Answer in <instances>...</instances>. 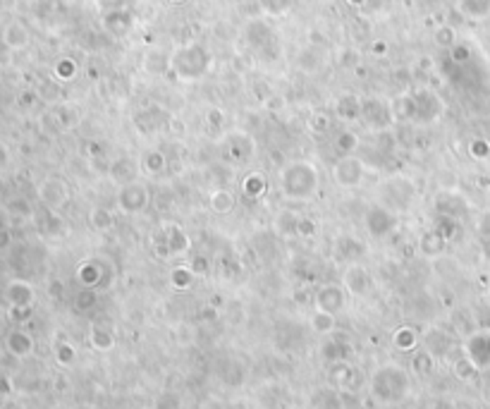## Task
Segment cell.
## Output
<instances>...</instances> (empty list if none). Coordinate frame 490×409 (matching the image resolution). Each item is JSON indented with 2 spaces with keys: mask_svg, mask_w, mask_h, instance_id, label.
<instances>
[{
  "mask_svg": "<svg viewBox=\"0 0 490 409\" xmlns=\"http://www.w3.org/2000/svg\"><path fill=\"white\" fill-rule=\"evenodd\" d=\"M320 175L311 161H292L280 170V194L290 201H309L318 191Z\"/></svg>",
  "mask_w": 490,
  "mask_h": 409,
  "instance_id": "1",
  "label": "cell"
},
{
  "mask_svg": "<svg viewBox=\"0 0 490 409\" xmlns=\"http://www.w3.org/2000/svg\"><path fill=\"white\" fill-rule=\"evenodd\" d=\"M213 56L204 43H185L170 53V75L180 82H199L209 75Z\"/></svg>",
  "mask_w": 490,
  "mask_h": 409,
  "instance_id": "2",
  "label": "cell"
},
{
  "mask_svg": "<svg viewBox=\"0 0 490 409\" xmlns=\"http://www.w3.org/2000/svg\"><path fill=\"white\" fill-rule=\"evenodd\" d=\"M371 393H373L375 400L385 402V405L404 400V395L409 393L407 371L399 369V366H393V364L383 366L380 371H375L373 383H371Z\"/></svg>",
  "mask_w": 490,
  "mask_h": 409,
  "instance_id": "3",
  "label": "cell"
},
{
  "mask_svg": "<svg viewBox=\"0 0 490 409\" xmlns=\"http://www.w3.org/2000/svg\"><path fill=\"white\" fill-rule=\"evenodd\" d=\"M443 98L428 86L409 91V117L407 122L414 125H433L443 115Z\"/></svg>",
  "mask_w": 490,
  "mask_h": 409,
  "instance_id": "4",
  "label": "cell"
},
{
  "mask_svg": "<svg viewBox=\"0 0 490 409\" xmlns=\"http://www.w3.org/2000/svg\"><path fill=\"white\" fill-rule=\"evenodd\" d=\"M151 249L158 259H177V256L189 251V237L177 223H167L153 233L151 237Z\"/></svg>",
  "mask_w": 490,
  "mask_h": 409,
  "instance_id": "5",
  "label": "cell"
},
{
  "mask_svg": "<svg viewBox=\"0 0 490 409\" xmlns=\"http://www.w3.org/2000/svg\"><path fill=\"white\" fill-rule=\"evenodd\" d=\"M414 199H417V187L404 175H393L383 182V204L388 206V209H393L395 213L409 211Z\"/></svg>",
  "mask_w": 490,
  "mask_h": 409,
  "instance_id": "6",
  "label": "cell"
},
{
  "mask_svg": "<svg viewBox=\"0 0 490 409\" xmlns=\"http://www.w3.org/2000/svg\"><path fill=\"white\" fill-rule=\"evenodd\" d=\"M361 122H364L369 130H375V132H388L390 127L397 125L390 101H385V98L380 96L361 98Z\"/></svg>",
  "mask_w": 490,
  "mask_h": 409,
  "instance_id": "7",
  "label": "cell"
},
{
  "mask_svg": "<svg viewBox=\"0 0 490 409\" xmlns=\"http://www.w3.org/2000/svg\"><path fill=\"white\" fill-rule=\"evenodd\" d=\"M399 213L388 209L385 204H371L364 213V228L373 239H388L397 230Z\"/></svg>",
  "mask_w": 490,
  "mask_h": 409,
  "instance_id": "8",
  "label": "cell"
},
{
  "mask_svg": "<svg viewBox=\"0 0 490 409\" xmlns=\"http://www.w3.org/2000/svg\"><path fill=\"white\" fill-rule=\"evenodd\" d=\"M220 149H222V159H225L227 163L240 167V165H249L251 161H254L256 141L251 139V135H246V132H227Z\"/></svg>",
  "mask_w": 490,
  "mask_h": 409,
  "instance_id": "9",
  "label": "cell"
},
{
  "mask_svg": "<svg viewBox=\"0 0 490 409\" xmlns=\"http://www.w3.org/2000/svg\"><path fill=\"white\" fill-rule=\"evenodd\" d=\"M115 201L122 213L137 215L141 213V211H146L148 204H151V189H148L146 185H141V182H130V185L120 187Z\"/></svg>",
  "mask_w": 490,
  "mask_h": 409,
  "instance_id": "10",
  "label": "cell"
},
{
  "mask_svg": "<svg viewBox=\"0 0 490 409\" xmlns=\"http://www.w3.org/2000/svg\"><path fill=\"white\" fill-rule=\"evenodd\" d=\"M366 254H369V244H364L359 237H354V235H340L333 242V251H330L333 261L340 266L359 264Z\"/></svg>",
  "mask_w": 490,
  "mask_h": 409,
  "instance_id": "11",
  "label": "cell"
},
{
  "mask_svg": "<svg viewBox=\"0 0 490 409\" xmlns=\"http://www.w3.org/2000/svg\"><path fill=\"white\" fill-rule=\"evenodd\" d=\"M333 180L342 189H356L364 180V161L354 156H342L333 167Z\"/></svg>",
  "mask_w": 490,
  "mask_h": 409,
  "instance_id": "12",
  "label": "cell"
},
{
  "mask_svg": "<svg viewBox=\"0 0 490 409\" xmlns=\"http://www.w3.org/2000/svg\"><path fill=\"white\" fill-rule=\"evenodd\" d=\"M342 288L347 290L351 297H366L373 290V278H371L369 268L364 264H349L342 270Z\"/></svg>",
  "mask_w": 490,
  "mask_h": 409,
  "instance_id": "13",
  "label": "cell"
},
{
  "mask_svg": "<svg viewBox=\"0 0 490 409\" xmlns=\"http://www.w3.org/2000/svg\"><path fill=\"white\" fill-rule=\"evenodd\" d=\"M244 38L259 53H273L278 48V38H275L273 27H268L264 19H251L244 29Z\"/></svg>",
  "mask_w": 490,
  "mask_h": 409,
  "instance_id": "14",
  "label": "cell"
},
{
  "mask_svg": "<svg viewBox=\"0 0 490 409\" xmlns=\"http://www.w3.org/2000/svg\"><path fill=\"white\" fill-rule=\"evenodd\" d=\"M316 307L318 312H325V314H340L347 304V290L342 285H320L316 290V297H314Z\"/></svg>",
  "mask_w": 490,
  "mask_h": 409,
  "instance_id": "15",
  "label": "cell"
},
{
  "mask_svg": "<svg viewBox=\"0 0 490 409\" xmlns=\"http://www.w3.org/2000/svg\"><path fill=\"white\" fill-rule=\"evenodd\" d=\"M38 196L46 204V209H60V206H65L70 201V187L60 177H48L38 187Z\"/></svg>",
  "mask_w": 490,
  "mask_h": 409,
  "instance_id": "16",
  "label": "cell"
},
{
  "mask_svg": "<svg viewBox=\"0 0 490 409\" xmlns=\"http://www.w3.org/2000/svg\"><path fill=\"white\" fill-rule=\"evenodd\" d=\"M103 29L113 38H125L135 29V14L127 8L108 10V12H103Z\"/></svg>",
  "mask_w": 490,
  "mask_h": 409,
  "instance_id": "17",
  "label": "cell"
},
{
  "mask_svg": "<svg viewBox=\"0 0 490 409\" xmlns=\"http://www.w3.org/2000/svg\"><path fill=\"white\" fill-rule=\"evenodd\" d=\"M108 273H110L108 264H106V261H98V259H86V261H82V266L77 268L79 283H82L84 288H91V290H96L98 285H106Z\"/></svg>",
  "mask_w": 490,
  "mask_h": 409,
  "instance_id": "18",
  "label": "cell"
},
{
  "mask_svg": "<svg viewBox=\"0 0 490 409\" xmlns=\"http://www.w3.org/2000/svg\"><path fill=\"white\" fill-rule=\"evenodd\" d=\"M137 172H139V163H137L132 156H120V159H115L108 165L110 180L120 187L130 185V182H137Z\"/></svg>",
  "mask_w": 490,
  "mask_h": 409,
  "instance_id": "19",
  "label": "cell"
},
{
  "mask_svg": "<svg viewBox=\"0 0 490 409\" xmlns=\"http://www.w3.org/2000/svg\"><path fill=\"white\" fill-rule=\"evenodd\" d=\"M240 189H242V194H244L246 199L259 201V199H264V196L268 194V177H266L264 172H259V170H249L244 177H242Z\"/></svg>",
  "mask_w": 490,
  "mask_h": 409,
  "instance_id": "20",
  "label": "cell"
},
{
  "mask_svg": "<svg viewBox=\"0 0 490 409\" xmlns=\"http://www.w3.org/2000/svg\"><path fill=\"white\" fill-rule=\"evenodd\" d=\"M335 115L342 122L361 120V96H356V93H342V96L335 101Z\"/></svg>",
  "mask_w": 490,
  "mask_h": 409,
  "instance_id": "21",
  "label": "cell"
},
{
  "mask_svg": "<svg viewBox=\"0 0 490 409\" xmlns=\"http://www.w3.org/2000/svg\"><path fill=\"white\" fill-rule=\"evenodd\" d=\"M5 349L17 359L29 357V354L34 352L32 335L24 333V330H12V333H8V338H5Z\"/></svg>",
  "mask_w": 490,
  "mask_h": 409,
  "instance_id": "22",
  "label": "cell"
},
{
  "mask_svg": "<svg viewBox=\"0 0 490 409\" xmlns=\"http://www.w3.org/2000/svg\"><path fill=\"white\" fill-rule=\"evenodd\" d=\"M5 297H8V302L14 309H27L34 302V290L32 285L22 283V280H12L8 285V290H5Z\"/></svg>",
  "mask_w": 490,
  "mask_h": 409,
  "instance_id": "23",
  "label": "cell"
},
{
  "mask_svg": "<svg viewBox=\"0 0 490 409\" xmlns=\"http://www.w3.org/2000/svg\"><path fill=\"white\" fill-rule=\"evenodd\" d=\"M445 246H447V239H445L435 228L425 230V233L421 235V239H419V251L423 256H428V259H435V256H440L445 251Z\"/></svg>",
  "mask_w": 490,
  "mask_h": 409,
  "instance_id": "24",
  "label": "cell"
},
{
  "mask_svg": "<svg viewBox=\"0 0 490 409\" xmlns=\"http://www.w3.org/2000/svg\"><path fill=\"white\" fill-rule=\"evenodd\" d=\"M209 206L215 213H232L237 206V199L227 187H215V189L209 194Z\"/></svg>",
  "mask_w": 490,
  "mask_h": 409,
  "instance_id": "25",
  "label": "cell"
},
{
  "mask_svg": "<svg viewBox=\"0 0 490 409\" xmlns=\"http://www.w3.org/2000/svg\"><path fill=\"white\" fill-rule=\"evenodd\" d=\"M167 120L165 113H161V108H148V110H141L139 115L135 117L137 127H139L141 132H158L163 127V122Z\"/></svg>",
  "mask_w": 490,
  "mask_h": 409,
  "instance_id": "26",
  "label": "cell"
},
{
  "mask_svg": "<svg viewBox=\"0 0 490 409\" xmlns=\"http://www.w3.org/2000/svg\"><path fill=\"white\" fill-rule=\"evenodd\" d=\"M296 223H299V213H294L292 209H282L273 220L275 233L280 237H296Z\"/></svg>",
  "mask_w": 490,
  "mask_h": 409,
  "instance_id": "27",
  "label": "cell"
},
{
  "mask_svg": "<svg viewBox=\"0 0 490 409\" xmlns=\"http://www.w3.org/2000/svg\"><path fill=\"white\" fill-rule=\"evenodd\" d=\"M89 223H91V228L98 230V233H108V230H113V225H115V215H113V211L106 209V206H93V209L89 211Z\"/></svg>",
  "mask_w": 490,
  "mask_h": 409,
  "instance_id": "28",
  "label": "cell"
},
{
  "mask_svg": "<svg viewBox=\"0 0 490 409\" xmlns=\"http://www.w3.org/2000/svg\"><path fill=\"white\" fill-rule=\"evenodd\" d=\"M457 10L467 19H486L490 14V0H457Z\"/></svg>",
  "mask_w": 490,
  "mask_h": 409,
  "instance_id": "29",
  "label": "cell"
},
{
  "mask_svg": "<svg viewBox=\"0 0 490 409\" xmlns=\"http://www.w3.org/2000/svg\"><path fill=\"white\" fill-rule=\"evenodd\" d=\"M194 270L189 268V264H177L170 268V285L175 290H189L194 283Z\"/></svg>",
  "mask_w": 490,
  "mask_h": 409,
  "instance_id": "30",
  "label": "cell"
},
{
  "mask_svg": "<svg viewBox=\"0 0 490 409\" xmlns=\"http://www.w3.org/2000/svg\"><path fill=\"white\" fill-rule=\"evenodd\" d=\"M53 120H56V125L60 127V132H67L70 127H74L79 122V110L74 106H58L53 108Z\"/></svg>",
  "mask_w": 490,
  "mask_h": 409,
  "instance_id": "31",
  "label": "cell"
},
{
  "mask_svg": "<svg viewBox=\"0 0 490 409\" xmlns=\"http://www.w3.org/2000/svg\"><path fill=\"white\" fill-rule=\"evenodd\" d=\"M259 8L266 17L280 19L285 14H290V10L294 8V0H259Z\"/></svg>",
  "mask_w": 490,
  "mask_h": 409,
  "instance_id": "32",
  "label": "cell"
},
{
  "mask_svg": "<svg viewBox=\"0 0 490 409\" xmlns=\"http://www.w3.org/2000/svg\"><path fill=\"white\" fill-rule=\"evenodd\" d=\"M146 70L153 72V75H163V72H170V56L163 51H151L146 56Z\"/></svg>",
  "mask_w": 490,
  "mask_h": 409,
  "instance_id": "33",
  "label": "cell"
},
{
  "mask_svg": "<svg viewBox=\"0 0 490 409\" xmlns=\"http://www.w3.org/2000/svg\"><path fill=\"white\" fill-rule=\"evenodd\" d=\"M143 170L148 172V175H158V172H163L167 167V159L163 151H148L146 156H143V163H141Z\"/></svg>",
  "mask_w": 490,
  "mask_h": 409,
  "instance_id": "34",
  "label": "cell"
},
{
  "mask_svg": "<svg viewBox=\"0 0 490 409\" xmlns=\"http://www.w3.org/2000/svg\"><path fill=\"white\" fill-rule=\"evenodd\" d=\"M335 149H338L342 156H351V151L359 149V137H356L351 130H342L338 139H335Z\"/></svg>",
  "mask_w": 490,
  "mask_h": 409,
  "instance_id": "35",
  "label": "cell"
},
{
  "mask_svg": "<svg viewBox=\"0 0 490 409\" xmlns=\"http://www.w3.org/2000/svg\"><path fill=\"white\" fill-rule=\"evenodd\" d=\"M5 41L10 43L12 48H22L29 43V34L22 24H10L8 32H5Z\"/></svg>",
  "mask_w": 490,
  "mask_h": 409,
  "instance_id": "36",
  "label": "cell"
},
{
  "mask_svg": "<svg viewBox=\"0 0 490 409\" xmlns=\"http://www.w3.org/2000/svg\"><path fill=\"white\" fill-rule=\"evenodd\" d=\"M91 344L96 349H101V352H106V349H113V344H115V335H113L110 330H106V328H93L91 330Z\"/></svg>",
  "mask_w": 490,
  "mask_h": 409,
  "instance_id": "37",
  "label": "cell"
},
{
  "mask_svg": "<svg viewBox=\"0 0 490 409\" xmlns=\"http://www.w3.org/2000/svg\"><path fill=\"white\" fill-rule=\"evenodd\" d=\"M419 342V335L414 333V328H399L397 333H395V344H397L399 349H412L417 347Z\"/></svg>",
  "mask_w": 490,
  "mask_h": 409,
  "instance_id": "38",
  "label": "cell"
},
{
  "mask_svg": "<svg viewBox=\"0 0 490 409\" xmlns=\"http://www.w3.org/2000/svg\"><path fill=\"white\" fill-rule=\"evenodd\" d=\"M435 43L443 48H452L457 46V34H454V29L450 27V24H443V27L435 29Z\"/></svg>",
  "mask_w": 490,
  "mask_h": 409,
  "instance_id": "39",
  "label": "cell"
},
{
  "mask_svg": "<svg viewBox=\"0 0 490 409\" xmlns=\"http://www.w3.org/2000/svg\"><path fill=\"white\" fill-rule=\"evenodd\" d=\"M311 326L318 333H330L335 328V316L333 314H325V312H316L314 318H311Z\"/></svg>",
  "mask_w": 490,
  "mask_h": 409,
  "instance_id": "40",
  "label": "cell"
},
{
  "mask_svg": "<svg viewBox=\"0 0 490 409\" xmlns=\"http://www.w3.org/2000/svg\"><path fill=\"white\" fill-rule=\"evenodd\" d=\"M309 130L314 132V135H323V132L330 130V117L325 115V113H314L309 120Z\"/></svg>",
  "mask_w": 490,
  "mask_h": 409,
  "instance_id": "41",
  "label": "cell"
},
{
  "mask_svg": "<svg viewBox=\"0 0 490 409\" xmlns=\"http://www.w3.org/2000/svg\"><path fill=\"white\" fill-rule=\"evenodd\" d=\"M469 154L474 156V159L483 161L490 156V141L486 139H471V144H469Z\"/></svg>",
  "mask_w": 490,
  "mask_h": 409,
  "instance_id": "42",
  "label": "cell"
},
{
  "mask_svg": "<svg viewBox=\"0 0 490 409\" xmlns=\"http://www.w3.org/2000/svg\"><path fill=\"white\" fill-rule=\"evenodd\" d=\"M56 75L60 77V80H72V77L77 75V62L70 60V58H62L56 65Z\"/></svg>",
  "mask_w": 490,
  "mask_h": 409,
  "instance_id": "43",
  "label": "cell"
},
{
  "mask_svg": "<svg viewBox=\"0 0 490 409\" xmlns=\"http://www.w3.org/2000/svg\"><path fill=\"white\" fill-rule=\"evenodd\" d=\"M77 309H82V312H86V309H91L93 304H96V290L91 288H84L82 292L77 294Z\"/></svg>",
  "mask_w": 490,
  "mask_h": 409,
  "instance_id": "44",
  "label": "cell"
},
{
  "mask_svg": "<svg viewBox=\"0 0 490 409\" xmlns=\"http://www.w3.org/2000/svg\"><path fill=\"white\" fill-rule=\"evenodd\" d=\"M316 223L306 215H299V223H296V237H314L316 235Z\"/></svg>",
  "mask_w": 490,
  "mask_h": 409,
  "instance_id": "45",
  "label": "cell"
},
{
  "mask_svg": "<svg viewBox=\"0 0 490 409\" xmlns=\"http://www.w3.org/2000/svg\"><path fill=\"white\" fill-rule=\"evenodd\" d=\"M189 268L194 270V275L209 273V259H206V256H194V259L189 261Z\"/></svg>",
  "mask_w": 490,
  "mask_h": 409,
  "instance_id": "46",
  "label": "cell"
},
{
  "mask_svg": "<svg viewBox=\"0 0 490 409\" xmlns=\"http://www.w3.org/2000/svg\"><path fill=\"white\" fill-rule=\"evenodd\" d=\"M56 354H58V362H60V364H72L74 362V349L67 342L58 344V352Z\"/></svg>",
  "mask_w": 490,
  "mask_h": 409,
  "instance_id": "47",
  "label": "cell"
},
{
  "mask_svg": "<svg viewBox=\"0 0 490 409\" xmlns=\"http://www.w3.org/2000/svg\"><path fill=\"white\" fill-rule=\"evenodd\" d=\"M450 58H452V62H467L469 60V48L467 46H452V53H450Z\"/></svg>",
  "mask_w": 490,
  "mask_h": 409,
  "instance_id": "48",
  "label": "cell"
},
{
  "mask_svg": "<svg viewBox=\"0 0 490 409\" xmlns=\"http://www.w3.org/2000/svg\"><path fill=\"white\" fill-rule=\"evenodd\" d=\"M206 122H209L211 127H215V130H220V125H222V113L218 110V108H211L209 115H206Z\"/></svg>",
  "mask_w": 490,
  "mask_h": 409,
  "instance_id": "49",
  "label": "cell"
},
{
  "mask_svg": "<svg viewBox=\"0 0 490 409\" xmlns=\"http://www.w3.org/2000/svg\"><path fill=\"white\" fill-rule=\"evenodd\" d=\"M356 62H359L356 51H345V56H340V65H345V67H354Z\"/></svg>",
  "mask_w": 490,
  "mask_h": 409,
  "instance_id": "50",
  "label": "cell"
},
{
  "mask_svg": "<svg viewBox=\"0 0 490 409\" xmlns=\"http://www.w3.org/2000/svg\"><path fill=\"white\" fill-rule=\"evenodd\" d=\"M125 3L127 0H98V5H101L103 10H120V8H125Z\"/></svg>",
  "mask_w": 490,
  "mask_h": 409,
  "instance_id": "51",
  "label": "cell"
},
{
  "mask_svg": "<svg viewBox=\"0 0 490 409\" xmlns=\"http://www.w3.org/2000/svg\"><path fill=\"white\" fill-rule=\"evenodd\" d=\"M373 53H375V56H385V53H388V43H385V41H375L373 43Z\"/></svg>",
  "mask_w": 490,
  "mask_h": 409,
  "instance_id": "52",
  "label": "cell"
},
{
  "mask_svg": "<svg viewBox=\"0 0 490 409\" xmlns=\"http://www.w3.org/2000/svg\"><path fill=\"white\" fill-rule=\"evenodd\" d=\"M349 5H354V8H361V5H366V0H347Z\"/></svg>",
  "mask_w": 490,
  "mask_h": 409,
  "instance_id": "53",
  "label": "cell"
},
{
  "mask_svg": "<svg viewBox=\"0 0 490 409\" xmlns=\"http://www.w3.org/2000/svg\"><path fill=\"white\" fill-rule=\"evenodd\" d=\"M170 3H172V5H182L185 0H170Z\"/></svg>",
  "mask_w": 490,
  "mask_h": 409,
  "instance_id": "54",
  "label": "cell"
}]
</instances>
